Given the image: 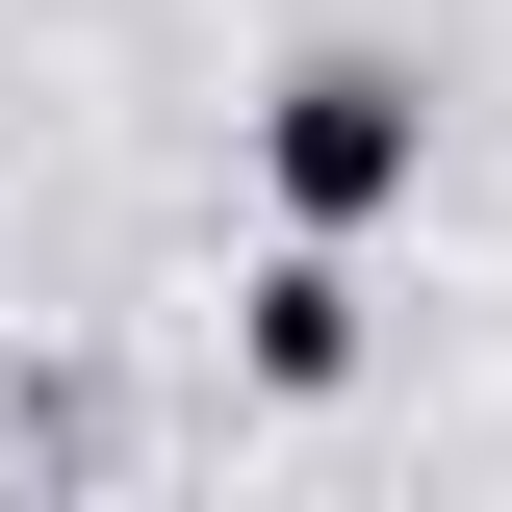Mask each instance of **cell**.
I'll return each mask as SVG.
<instances>
[{
  "label": "cell",
  "instance_id": "obj_2",
  "mask_svg": "<svg viewBox=\"0 0 512 512\" xmlns=\"http://www.w3.org/2000/svg\"><path fill=\"white\" fill-rule=\"evenodd\" d=\"M256 384H282V410L359 384V231H282V256H256Z\"/></svg>",
  "mask_w": 512,
  "mask_h": 512
},
{
  "label": "cell",
  "instance_id": "obj_1",
  "mask_svg": "<svg viewBox=\"0 0 512 512\" xmlns=\"http://www.w3.org/2000/svg\"><path fill=\"white\" fill-rule=\"evenodd\" d=\"M256 180H282V231H384V205L436 180V77L410 52H308L256 103Z\"/></svg>",
  "mask_w": 512,
  "mask_h": 512
}]
</instances>
